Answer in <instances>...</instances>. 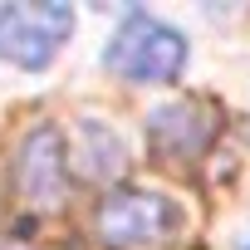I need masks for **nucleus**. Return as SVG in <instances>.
I'll return each mask as SVG.
<instances>
[{
    "instance_id": "1",
    "label": "nucleus",
    "mask_w": 250,
    "mask_h": 250,
    "mask_svg": "<svg viewBox=\"0 0 250 250\" xmlns=\"http://www.w3.org/2000/svg\"><path fill=\"white\" fill-rule=\"evenodd\" d=\"M103 64L118 79H128V83H167L187 64V40L172 25L133 10L123 20V30L113 35V44L103 49Z\"/></svg>"
},
{
    "instance_id": "2",
    "label": "nucleus",
    "mask_w": 250,
    "mask_h": 250,
    "mask_svg": "<svg viewBox=\"0 0 250 250\" xmlns=\"http://www.w3.org/2000/svg\"><path fill=\"white\" fill-rule=\"evenodd\" d=\"M74 35V10L69 5H0V59L20 69H44L64 40Z\"/></svg>"
},
{
    "instance_id": "3",
    "label": "nucleus",
    "mask_w": 250,
    "mask_h": 250,
    "mask_svg": "<svg viewBox=\"0 0 250 250\" xmlns=\"http://www.w3.org/2000/svg\"><path fill=\"white\" fill-rule=\"evenodd\" d=\"M182 211L157 196V191H113L98 206V240L113 250H138V245H157L177 230Z\"/></svg>"
},
{
    "instance_id": "4",
    "label": "nucleus",
    "mask_w": 250,
    "mask_h": 250,
    "mask_svg": "<svg viewBox=\"0 0 250 250\" xmlns=\"http://www.w3.org/2000/svg\"><path fill=\"white\" fill-rule=\"evenodd\" d=\"M15 191L30 206H59L69 191V152H64V133L54 123H40V128L25 133L20 152H15Z\"/></svg>"
},
{
    "instance_id": "5",
    "label": "nucleus",
    "mask_w": 250,
    "mask_h": 250,
    "mask_svg": "<svg viewBox=\"0 0 250 250\" xmlns=\"http://www.w3.org/2000/svg\"><path fill=\"white\" fill-rule=\"evenodd\" d=\"M216 138V113L206 103H167L147 118V147L162 162H196Z\"/></svg>"
},
{
    "instance_id": "6",
    "label": "nucleus",
    "mask_w": 250,
    "mask_h": 250,
    "mask_svg": "<svg viewBox=\"0 0 250 250\" xmlns=\"http://www.w3.org/2000/svg\"><path fill=\"white\" fill-rule=\"evenodd\" d=\"M79 143L88 147V157H83V177L103 182V177H118V172H123V147H118V138H113L108 128L83 123V128H79Z\"/></svg>"
},
{
    "instance_id": "7",
    "label": "nucleus",
    "mask_w": 250,
    "mask_h": 250,
    "mask_svg": "<svg viewBox=\"0 0 250 250\" xmlns=\"http://www.w3.org/2000/svg\"><path fill=\"white\" fill-rule=\"evenodd\" d=\"M10 250H20V245H10Z\"/></svg>"
},
{
    "instance_id": "8",
    "label": "nucleus",
    "mask_w": 250,
    "mask_h": 250,
    "mask_svg": "<svg viewBox=\"0 0 250 250\" xmlns=\"http://www.w3.org/2000/svg\"><path fill=\"white\" fill-rule=\"evenodd\" d=\"M245 250H250V245H245Z\"/></svg>"
}]
</instances>
